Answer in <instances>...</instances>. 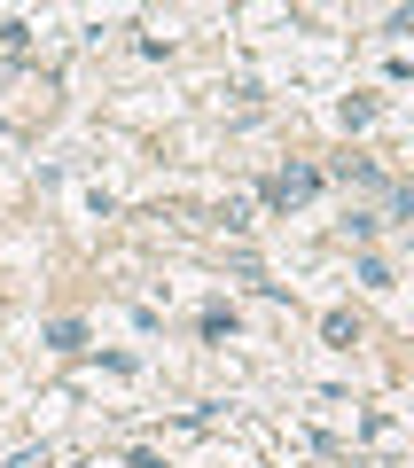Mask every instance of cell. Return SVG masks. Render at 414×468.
Here are the masks:
<instances>
[{
	"mask_svg": "<svg viewBox=\"0 0 414 468\" xmlns=\"http://www.w3.org/2000/svg\"><path fill=\"white\" fill-rule=\"evenodd\" d=\"M305 195H320V172H305V164H290V172H281L274 188H266V203H274V211H290V203H305Z\"/></svg>",
	"mask_w": 414,
	"mask_h": 468,
	"instance_id": "cell-1",
	"label": "cell"
},
{
	"mask_svg": "<svg viewBox=\"0 0 414 468\" xmlns=\"http://www.w3.org/2000/svg\"><path fill=\"white\" fill-rule=\"evenodd\" d=\"M203 336H212V344H219V336H235V305H203Z\"/></svg>",
	"mask_w": 414,
	"mask_h": 468,
	"instance_id": "cell-2",
	"label": "cell"
},
{
	"mask_svg": "<svg viewBox=\"0 0 414 468\" xmlns=\"http://www.w3.org/2000/svg\"><path fill=\"white\" fill-rule=\"evenodd\" d=\"M47 344H55V351H86V328H79V320H55V328H47Z\"/></svg>",
	"mask_w": 414,
	"mask_h": 468,
	"instance_id": "cell-3",
	"label": "cell"
},
{
	"mask_svg": "<svg viewBox=\"0 0 414 468\" xmlns=\"http://www.w3.org/2000/svg\"><path fill=\"white\" fill-rule=\"evenodd\" d=\"M329 344H336V351H352V344H360V328L344 320V312H329Z\"/></svg>",
	"mask_w": 414,
	"mask_h": 468,
	"instance_id": "cell-4",
	"label": "cell"
},
{
	"mask_svg": "<svg viewBox=\"0 0 414 468\" xmlns=\"http://www.w3.org/2000/svg\"><path fill=\"white\" fill-rule=\"evenodd\" d=\"M133 468H164V461H157V453H133Z\"/></svg>",
	"mask_w": 414,
	"mask_h": 468,
	"instance_id": "cell-5",
	"label": "cell"
}]
</instances>
